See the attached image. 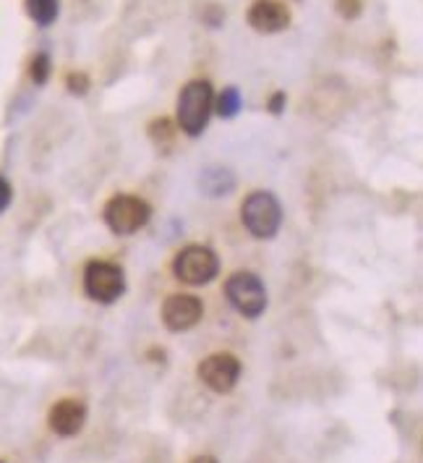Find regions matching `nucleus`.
<instances>
[{
  "instance_id": "a211bd4d",
  "label": "nucleus",
  "mask_w": 423,
  "mask_h": 463,
  "mask_svg": "<svg viewBox=\"0 0 423 463\" xmlns=\"http://www.w3.org/2000/svg\"><path fill=\"white\" fill-rule=\"evenodd\" d=\"M202 19H204V24H210V27H222V21H225V11H222L217 3H210V5L202 11Z\"/></svg>"
},
{
  "instance_id": "20e7f679",
  "label": "nucleus",
  "mask_w": 423,
  "mask_h": 463,
  "mask_svg": "<svg viewBox=\"0 0 423 463\" xmlns=\"http://www.w3.org/2000/svg\"><path fill=\"white\" fill-rule=\"evenodd\" d=\"M220 273V257L210 247L191 244L186 249L178 251L173 259V275L186 285H207L217 278Z\"/></svg>"
},
{
  "instance_id": "6e6552de",
  "label": "nucleus",
  "mask_w": 423,
  "mask_h": 463,
  "mask_svg": "<svg viewBox=\"0 0 423 463\" xmlns=\"http://www.w3.org/2000/svg\"><path fill=\"white\" fill-rule=\"evenodd\" d=\"M202 317H204V304L191 293H173L162 304V322L170 333H186L196 327Z\"/></svg>"
},
{
  "instance_id": "6ab92c4d",
  "label": "nucleus",
  "mask_w": 423,
  "mask_h": 463,
  "mask_svg": "<svg viewBox=\"0 0 423 463\" xmlns=\"http://www.w3.org/2000/svg\"><path fill=\"white\" fill-rule=\"evenodd\" d=\"M11 199H13V189H11V183H8L5 176H0V213L8 210Z\"/></svg>"
},
{
  "instance_id": "ddd939ff",
  "label": "nucleus",
  "mask_w": 423,
  "mask_h": 463,
  "mask_svg": "<svg viewBox=\"0 0 423 463\" xmlns=\"http://www.w3.org/2000/svg\"><path fill=\"white\" fill-rule=\"evenodd\" d=\"M244 107V97H241V89L238 87H225L217 97H214V113L220 118H236Z\"/></svg>"
},
{
  "instance_id": "1a4fd4ad",
  "label": "nucleus",
  "mask_w": 423,
  "mask_h": 463,
  "mask_svg": "<svg viewBox=\"0 0 423 463\" xmlns=\"http://www.w3.org/2000/svg\"><path fill=\"white\" fill-rule=\"evenodd\" d=\"M246 19L251 29L261 35H278L290 27V8L280 0H253Z\"/></svg>"
},
{
  "instance_id": "4468645a",
  "label": "nucleus",
  "mask_w": 423,
  "mask_h": 463,
  "mask_svg": "<svg viewBox=\"0 0 423 463\" xmlns=\"http://www.w3.org/2000/svg\"><path fill=\"white\" fill-rule=\"evenodd\" d=\"M50 73H53V61H50V55H47V53H37L35 58H32V63H29V79L35 81L37 87H42V84H47Z\"/></svg>"
},
{
  "instance_id": "f03ea898",
  "label": "nucleus",
  "mask_w": 423,
  "mask_h": 463,
  "mask_svg": "<svg viewBox=\"0 0 423 463\" xmlns=\"http://www.w3.org/2000/svg\"><path fill=\"white\" fill-rule=\"evenodd\" d=\"M282 205L272 191H251L244 199L241 220L253 239H275L282 225Z\"/></svg>"
},
{
  "instance_id": "9b49d317",
  "label": "nucleus",
  "mask_w": 423,
  "mask_h": 463,
  "mask_svg": "<svg viewBox=\"0 0 423 463\" xmlns=\"http://www.w3.org/2000/svg\"><path fill=\"white\" fill-rule=\"evenodd\" d=\"M199 189L207 197H228L236 189V176L230 168H220V165H210L202 171L199 176Z\"/></svg>"
},
{
  "instance_id": "2eb2a0df",
  "label": "nucleus",
  "mask_w": 423,
  "mask_h": 463,
  "mask_svg": "<svg viewBox=\"0 0 423 463\" xmlns=\"http://www.w3.org/2000/svg\"><path fill=\"white\" fill-rule=\"evenodd\" d=\"M149 137L157 144H168L176 137V123L170 118H157L149 123Z\"/></svg>"
},
{
  "instance_id": "7ed1b4c3",
  "label": "nucleus",
  "mask_w": 423,
  "mask_h": 463,
  "mask_svg": "<svg viewBox=\"0 0 423 463\" xmlns=\"http://www.w3.org/2000/svg\"><path fill=\"white\" fill-rule=\"evenodd\" d=\"M225 296L230 301V307L244 315L246 320H256L264 315L267 309V288L261 283L259 275L241 270V273H233L225 283Z\"/></svg>"
},
{
  "instance_id": "9d476101",
  "label": "nucleus",
  "mask_w": 423,
  "mask_h": 463,
  "mask_svg": "<svg viewBox=\"0 0 423 463\" xmlns=\"http://www.w3.org/2000/svg\"><path fill=\"white\" fill-rule=\"evenodd\" d=\"M50 429L61 437H73L87 425V406L79 398H63L50 408Z\"/></svg>"
},
{
  "instance_id": "412c9836",
  "label": "nucleus",
  "mask_w": 423,
  "mask_h": 463,
  "mask_svg": "<svg viewBox=\"0 0 423 463\" xmlns=\"http://www.w3.org/2000/svg\"><path fill=\"white\" fill-rule=\"evenodd\" d=\"M191 463H217V459L214 456H196Z\"/></svg>"
},
{
  "instance_id": "f3484780",
  "label": "nucleus",
  "mask_w": 423,
  "mask_h": 463,
  "mask_svg": "<svg viewBox=\"0 0 423 463\" xmlns=\"http://www.w3.org/2000/svg\"><path fill=\"white\" fill-rule=\"evenodd\" d=\"M361 11H363V3L361 0H337V13L343 16V19H358L361 16Z\"/></svg>"
},
{
  "instance_id": "0eeeda50",
  "label": "nucleus",
  "mask_w": 423,
  "mask_h": 463,
  "mask_svg": "<svg viewBox=\"0 0 423 463\" xmlns=\"http://www.w3.org/2000/svg\"><path fill=\"white\" fill-rule=\"evenodd\" d=\"M241 358L236 357V354H228V351H222V354H212L207 357L202 364H199V380L210 388V391L220 392V395H225V392H230L236 385H238V380H241Z\"/></svg>"
},
{
  "instance_id": "dca6fc26",
  "label": "nucleus",
  "mask_w": 423,
  "mask_h": 463,
  "mask_svg": "<svg viewBox=\"0 0 423 463\" xmlns=\"http://www.w3.org/2000/svg\"><path fill=\"white\" fill-rule=\"evenodd\" d=\"M89 87H92V81H89V76L84 72H70L66 76V89H69L70 95H76V97H84L89 92Z\"/></svg>"
},
{
  "instance_id": "39448f33",
  "label": "nucleus",
  "mask_w": 423,
  "mask_h": 463,
  "mask_svg": "<svg viewBox=\"0 0 423 463\" xmlns=\"http://www.w3.org/2000/svg\"><path fill=\"white\" fill-rule=\"evenodd\" d=\"M84 293L97 304H115L126 293L123 270L105 259H92L84 267Z\"/></svg>"
},
{
  "instance_id": "423d86ee",
  "label": "nucleus",
  "mask_w": 423,
  "mask_h": 463,
  "mask_svg": "<svg viewBox=\"0 0 423 463\" xmlns=\"http://www.w3.org/2000/svg\"><path fill=\"white\" fill-rule=\"evenodd\" d=\"M103 217H105V225L118 233V236H131L141 231L149 217H152V207L141 199V197H134V194H118L112 197L103 210Z\"/></svg>"
},
{
  "instance_id": "f257e3e1",
  "label": "nucleus",
  "mask_w": 423,
  "mask_h": 463,
  "mask_svg": "<svg viewBox=\"0 0 423 463\" xmlns=\"http://www.w3.org/2000/svg\"><path fill=\"white\" fill-rule=\"evenodd\" d=\"M212 113H214V89L210 79L188 81L178 95V129L186 137H202L210 126Z\"/></svg>"
},
{
  "instance_id": "f8f14e48",
  "label": "nucleus",
  "mask_w": 423,
  "mask_h": 463,
  "mask_svg": "<svg viewBox=\"0 0 423 463\" xmlns=\"http://www.w3.org/2000/svg\"><path fill=\"white\" fill-rule=\"evenodd\" d=\"M24 8L37 27H50L61 13V0H24Z\"/></svg>"
},
{
  "instance_id": "aec40b11",
  "label": "nucleus",
  "mask_w": 423,
  "mask_h": 463,
  "mask_svg": "<svg viewBox=\"0 0 423 463\" xmlns=\"http://www.w3.org/2000/svg\"><path fill=\"white\" fill-rule=\"evenodd\" d=\"M285 105H287V95H285V92H275V95L270 97V103H267V110H270L272 115H280V113H285Z\"/></svg>"
}]
</instances>
